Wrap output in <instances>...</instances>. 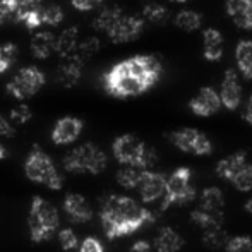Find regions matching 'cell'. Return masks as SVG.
<instances>
[{
    "instance_id": "6da1fadb",
    "label": "cell",
    "mask_w": 252,
    "mask_h": 252,
    "mask_svg": "<svg viewBox=\"0 0 252 252\" xmlns=\"http://www.w3.org/2000/svg\"><path fill=\"white\" fill-rule=\"evenodd\" d=\"M101 225L108 239H119L137 232L143 225L151 223L155 215L139 206L132 197L110 194L101 204Z\"/></svg>"
},
{
    "instance_id": "7a4b0ae2",
    "label": "cell",
    "mask_w": 252,
    "mask_h": 252,
    "mask_svg": "<svg viewBox=\"0 0 252 252\" xmlns=\"http://www.w3.org/2000/svg\"><path fill=\"white\" fill-rule=\"evenodd\" d=\"M113 156L124 166H134L139 170H151L156 163V151L148 148L134 134L119 136L112 144Z\"/></svg>"
},
{
    "instance_id": "3957f363",
    "label": "cell",
    "mask_w": 252,
    "mask_h": 252,
    "mask_svg": "<svg viewBox=\"0 0 252 252\" xmlns=\"http://www.w3.org/2000/svg\"><path fill=\"white\" fill-rule=\"evenodd\" d=\"M60 225V215L50 201L36 196L31 201L28 226L33 242H45L57 232Z\"/></svg>"
},
{
    "instance_id": "277c9868",
    "label": "cell",
    "mask_w": 252,
    "mask_h": 252,
    "mask_svg": "<svg viewBox=\"0 0 252 252\" xmlns=\"http://www.w3.org/2000/svg\"><path fill=\"white\" fill-rule=\"evenodd\" d=\"M106 155L96 144L84 143L81 146L74 148L63 158V168L70 173H90L98 175L106 168Z\"/></svg>"
},
{
    "instance_id": "5b68a950",
    "label": "cell",
    "mask_w": 252,
    "mask_h": 252,
    "mask_svg": "<svg viewBox=\"0 0 252 252\" xmlns=\"http://www.w3.org/2000/svg\"><path fill=\"white\" fill-rule=\"evenodd\" d=\"M24 173L30 180L41 184L52 190L62 189V175L55 168L50 156L45 151H41L38 146H34L28 155L26 161H24Z\"/></svg>"
},
{
    "instance_id": "8992f818",
    "label": "cell",
    "mask_w": 252,
    "mask_h": 252,
    "mask_svg": "<svg viewBox=\"0 0 252 252\" xmlns=\"http://www.w3.org/2000/svg\"><path fill=\"white\" fill-rule=\"evenodd\" d=\"M103 83H105V90L108 91L112 96L117 98H129L137 96L148 91L150 88L136 77L129 69H127L126 62H119L103 76Z\"/></svg>"
},
{
    "instance_id": "52a82bcc",
    "label": "cell",
    "mask_w": 252,
    "mask_h": 252,
    "mask_svg": "<svg viewBox=\"0 0 252 252\" xmlns=\"http://www.w3.org/2000/svg\"><path fill=\"white\" fill-rule=\"evenodd\" d=\"M190 177H192V172L187 166H179L170 173L168 180H166L165 197L159 206L161 211L168 209L173 204H187L196 199V189L190 186Z\"/></svg>"
},
{
    "instance_id": "ba28073f",
    "label": "cell",
    "mask_w": 252,
    "mask_h": 252,
    "mask_svg": "<svg viewBox=\"0 0 252 252\" xmlns=\"http://www.w3.org/2000/svg\"><path fill=\"white\" fill-rule=\"evenodd\" d=\"M47 83V76L41 69L34 65L21 69L7 84V93L16 100H26L31 98L41 90Z\"/></svg>"
},
{
    "instance_id": "9c48e42d",
    "label": "cell",
    "mask_w": 252,
    "mask_h": 252,
    "mask_svg": "<svg viewBox=\"0 0 252 252\" xmlns=\"http://www.w3.org/2000/svg\"><path fill=\"white\" fill-rule=\"evenodd\" d=\"M170 143L175 148H179L184 153H190L196 156H206L213 151V144L201 130L192 127H184V129L173 130L168 134Z\"/></svg>"
},
{
    "instance_id": "30bf717a",
    "label": "cell",
    "mask_w": 252,
    "mask_h": 252,
    "mask_svg": "<svg viewBox=\"0 0 252 252\" xmlns=\"http://www.w3.org/2000/svg\"><path fill=\"white\" fill-rule=\"evenodd\" d=\"M124 62H126L127 69L136 77H139L148 88L155 86L161 76V62L155 55H134Z\"/></svg>"
},
{
    "instance_id": "8fae6325",
    "label": "cell",
    "mask_w": 252,
    "mask_h": 252,
    "mask_svg": "<svg viewBox=\"0 0 252 252\" xmlns=\"http://www.w3.org/2000/svg\"><path fill=\"white\" fill-rule=\"evenodd\" d=\"M144 30V19L143 16H126L124 14L119 19V23L108 31V38L113 43H127L132 41L143 33Z\"/></svg>"
},
{
    "instance_id": "7c38bea8",
    "label": "cell",
    "mask_w": 252,
    "mask_h": 252,
    "mask_svg": "<svg viewBox=\"0 0 252 252\" xmlns=\"http://www.w3.org/2000/svg\"><path fill=\"white\" fill-rule=\"evenodd\" d=\"M166 177L159 172H153V170H144L143 179L139 182V196L143 202H155L159 197H165L166 192Z\"/></svg>"
},
{
    "instance_id": "4fadbf2b",
    "label": "cell",
    "mask_w": 252,
    "mask_h": 252,
    "mask_svg": "<svg viewBox=\"0 0 252 252\" xmlns=\"http://www.w3.org/2000/svg\"><path fill=\"white\" fill-rule=\"evenodd\" d=\"M221 98L220 93H216L213 88H201L199 93L189 101V108L192 113L199 117H209L215 115L220 108H221Z\"/></svg>"
},
{
    "instance_id": "5bb4252c",
    "label": "cell",
    "mask_w": 252,
    "mask_h": 252,
    "mask_svg": "<svg viewBox=\"0 0 252 252\" xmlns=\"http://www.w3.org/2000/svg\"><path fill=\"white\" fill-rule=\"evenodd\" d=\"M83 132V120L77 117H62L57 120L52 130V141L59 146L70 144L77 139Z\"/></svg>"
},
{
    "instance_id": "9a60e30c",
    "label": "cell",
    "mask_w": 252,
    "mask_h": 252,
    "mask_svg": "<svg viewBox=\"0 0 252 252\" xmlns=\"http://www.w3.org/2000/svg\"><path fill=\"white\" fill-rule=\"evenodd\" d=\"M220 98H221L223 106L228 110H237L242 101V86H240L239 76L233 69H228L223 76Z\"/></svg>"
},
{
    "instance_id": "2e32d148",
    "label": "cell",
    "mask_w": 252,
    "mask_h": 252,
    "mask_svg": "<svg viewBox=\"0 0 252 252\" xmlns=\"http://www.w3.org/2000/svg\"><path fill=\"white\" fill-rule=\"evenodd\" d=\"M63 211L72 223H86L93 218V209L90 202L81 194H67V197L63 199Z\"/></svg>"
},
{
    "instance_id": "e0dca14e",
    "label": "cell",
    "mask_w": 252,
    "mask_h": 252,
    "mask_svg": "<svg viewBox=\"0 0 252 252\" xmlns=\"http://www.w3.org/2000/svg\"><path fill=\"white\" fill-rule=\"evenodd\" d=\"M226 12L237 28L252 31V0H226Z\"/></svg>"
},
{
    "instance_id": "ac0fdd59",
    "label": "cell",
    "mask_w": 252,
    "mask_h": 252,
    "mask_svg": "<svg viewBox=\"0 0 252 252\" xmlns=\"http://www.w3.org/2000/svg\"><path fill=\"white\" fill-rule=\"evenodd\" d=\"M246 166H247V155L244 151H237L216 163V175H218L220 179H226V180H230V182H233V179H235Z\"/></svg>"
},
{
    "instance_id": "d6986e66",
    "label": "cell",
    "mask_w": 252,
    "mask_h": 252,
    "mask_svg": "<svg viewBox=\"0 0 252 252\" xmlns=\"http://www.w3.org/2000/svg\"><path fill=\"white\" fill-rule=\"evenodd\" d=\"M81 74H83V63H79L74 59H65L57 67L55 79L60 86L74 88L81 81Z\"/></svg>"
},
{
    "instance_id": "ffe728a7",
    "label": "cell",
    "mask_w": 252,
    "mask_h": 252,
    "mask_svg": "<svg viewBox=\"0 0 252 252\" xmlns=\"http://www.w3.org/2000/svg\"><path fill=\"white\" fill-rule=\"evenodd\" d=\"M202 55L209 62H218L223 57V36L215 28H208L202 33Z\"/></svg>"
},
{
    "instance_id": "44dd1931",
    "label": "cell",
    "mask_w": 252,
    "mask_h": 252,
    "mask_svg": "<svg viewBox=\"0 0 252 252\" xmlns=\"http://www.w3.org/2000/svg\"><path fill=\"white\" fill-rule=\"evenodd\" d=\"M30 48L34 59H40V60L48 59L57 48V36L52 34L50 31H38L31 38Z\"/></svg>"
},
{
    "instance_id": "7402d4cb",
    "label": "cell",
    "mask_w": 252,
    "mask_h": 252,
    "mask_svg": "<svg viewBox=\"0 0 252 252\" xmlns=\"http://www.w3.org/2000/svg\"><path fill=\"white\" fill-rule=\"evenodd\" d=\"M184 246L182 237L172 226H163L159 228L158 235L155 239L156 252H179Z\"/></svg>"
},
{
    "instance_id": "603a6c76",
    "label": "cell",
    "mask_w": 252,
    "mask_h": 252,
    "mask_svg": "<svg viewBox=\"0 0 252 252\" xmlns=\"http://www.w3.org/2000/svg\"><path fill=\"white\" fill-rule=\"evenodd\" d=\"M77 45H79V28L77 26L65 28V30L57 36L55 52L65 60V59H69V57H72V53L76 52Z\"/></svg>"
},
{
    "instance_id": "cb8c5ba5",
    "label": "cell",
    "mask_w": 252,
    "mask_h": 252,
    "mask_svg": "<svg viewBox=\"0 0 252 252\" xmlns=\"http://www.w3.org/2000/svg\"><path fill=\"white\" fill-rule=\"evenodd\" d=\"M190 220H192L194 225L202 228V232H206V230H211V228H221L225 218H223L221 213H211L202 208H197L190 213Z\"/></svg>"
},
{
    "instance_id": "d4e9b609",
    "label": "cell",
    "mask_w": 252,
    "mask_h": 252,
    "mask_svg": "<svg viewBox=\"0 0 252 252\" xmlns=\"http://www.w3.org/2000/svg\"><path fill=\"white\" fill-rule=\"evenodd\" d=\"M237 67L246 79H252V40L239 41L235 48Z\"/></svg>"
},
{
    "instance_id": "484cf974",
    "label": "cell",
    "mask_w": 252,
    "mask_h": 252,
    "mask_svg": "<svg viewBox=\"0 0 252 252\" xmlns=\"http://www.w3.org/2000/svg\"><path fill=\"white\" fill-rule=\"evenodd\" d=\"M122 16H124V12L120 7H117V5L105 7V9L100 10L98 16L93 19V28L98 31H103V33H108V31L119 23V19Z\"/></svg>"
},
{
    "instance_id": "4316f807",
    "label": "cell",
    "mask_w": 252,
    "mask_h": 252,
    "mask_svg": "<svg viewBox=\"0 0 252 252\" xmlns=\"http://www.w3.org/2000/svg\"><path fill=\"white\" fill-rule=\"evenodd\" d=\"M199 208L206 209L211 213H221L223 206H225V194L218 187H206L199 196Z\"/></svg>"
},
{
    "instance_id": "83f0119b",
    "label": "cell",
    "mask_w": 252,
    "mask_h": 252,
    "mask_svg": "<svg viewBox=\"0 0 252 252\" xmlns=\"http://www.w3.org/2000/svg\"><path fill=\"white\" fill-rule=\"evenodd\" d=\"M202 24V16L196 10H180L175 16V26L180 30L187 31V33H192L197 31Z\"/></svg>"
},
{
    "instance_id": "f1b7e54d",
    "label": "cell",
    "mask_w": 252,
    "mask_h": 252,
    "mask_svg": "<svg viewBox=\"0 0 252 252\" xmlns=\"http://www.w3.org/2000/svg\"><path fill=\"white\" fill-rule=\"evenodd\" d=\"M143 172L144 170L134 168V166H124L117 172V182L124 189H137L143 179Z\"/></svg>"
},
{
    "instance_id": "f546056e",
    "label": "cell",
    "mask_w": 252,
    "mask_h": 252,
    "mask_svg": "<svg viewBox=\"0 0 252 252\" xmlns=\"http://www.w3.org/2000/svg\"><path fill=\"white\" fill-rule=\"evenodd\" d=\"M100 47L101 45H100V40H98V38H86V40L79 41L76 52H74L72 57H69V59H74L79 63H84L86 60H90L94 53L100 50Z\"/></svg>"
},
{
    "instance_id": "4dcf8cb0",
    "label": "cell",
    "mask_w": 252,
    "mask_h": 252,
    "mask_svg": "<svg viewBox=\"0 0 252 252\" xmlns=\"http://www.w3.org/2000/svg\"><path fill=\"white\" fill-rule=\"evenodd\" d=\"M143 19L144 21H150L153 24H165L168 21L170 14L166 10V7H163L161 3H156V2H150L143 7Z\"/></svg>"
},
{
    "instance_id": "1f68e13d",
    "label": "cell",
    "mask_w": 252,
    "mask_h": 252,
    "mask_svg": "<svg viewBox=\"0 0 252 252\" xmlns=\"http://www.w3.org/2000/svg\"><path fill=\"white\" fill-rule=\"evenodd\" d=\"M228 235L226 232L221 228H211V230H206L202 232V244L209 249H220V247L226 246L228 244Z\"/></svg>"
},
{
    "instance_id": "d6a6232c",
    "label": "cell",
    "mask_w": 252,
    "mask_h": 252,
    "mask_svg": "<svg viewBox=\"0 0 252 252\" xmlns=\"http://www.w3.org/2000/svg\"><path fill=\"white\" fill-rule=\"evenodd\" d=\"M17 45L14 43H3L0 45V74L9 70L17 60Z\"/></svg>"
},
{
    "instance_id": "836d02e7",
    "label": "cell",
    "mask_w": 252,
    "mask_h": 252,
    "mask_svg": "<svg viewBox=\"0 0 252 252\" xmlns=\"http://www.w3.org/2000/svg\"><path fill=\"white\" fill-rule=\"evenodd\" d=\"M41 19H43V24L57 26V24H60L63 21V10L57 3L43 5V9H41Z\"/></svg>"
},
{
    "instance_id": "e575fe53",
    "label": "cell",
    "mask_w": 252,
    "mask_h": 252,
    "mask_svg": "<svg viewBox=\"0 0 252 252\" xmlns=\"http://www.w3.org/2000/svg\"><path fill=\"white\" fill-rule=\"evenodd\" d=\"M225 252H252V239L249 235H239L228 240Z\"/></svg>"
},
{
    "instance_id": "d590c367",
    "label": "cell",
    "mask_w": 252,
    "mask_h": 252,
    "mask_svg": "<svg viewBox=\"0 0 252 252\" xmlns=\"http://www.w3.org/2000/svg\"><path fill=\"white\" fill-rule=\"evenodd\" d=\"M21 0H0V26L10 17H16Z\"/></svg>"
},
{
    "instance_id": "8d00e7d4",
    "label": "cell",
    "mask_w": 252,
    "mask_h": 252,
    "mask_svg": "<svg viewBox=\"0 0 252 252\" xmlns=\"http://www.w3.org/2000/svg\"><path fill=\"white\" fill-rule=\"evenodd\" d=\"M232 184L239 190H242V192H249V190H252V165H247L246 168L233 179Z\"/></svg>"
},
{
    "instance_id": "74e56055",
    "label": "cell",
    "mask_w": 252,
    "mask_h": 252,
    "mask_svg": "<svg viewBox=\"0 0 252 252\" xmlns=\"http://www.w3.org/2000/svg\"><path fill=\"white\" fill-rule=\"evenodd\" d=\"M59 242H60V246H62L63 251H74V249H77V247H79V240H77V235L74 233V230H70V228L60 230Z\"/></svg>"
},
{
    "instance_id": "f35d334b",
    "label": "cell",
    "mask_w": 252,
    "mask_h": 252,
    "mask_svg": "<svg viewBox=\"0 0 252 252\" xmlns=\"http://www.w3.org/2000/svg\"><path fill=\"white\" fill-rule=\"evenodd\" d=\"M10 120H12L14 124H26L31 120V117H33V112H31V108L28 105H17L14 106L12 110H10Z\"/></svg>"
},
{
    "instance_id": "ab89813d",
    "label": "cell",
    "mask_w": 252,
    "mask_h": 252,
    "mask_svg": "<svg viewBox=\"0 0 252 252\" xmlns=\"http://www.w3.org/2000/svg\"><path fill=\"white\" fill-rule=\"evenodd\" d=\"M79 252H105L103 249V244L94 237H86V239L81 242Z\"/></svg>"
},
{
    "instance_id": "60d3db41",
    "label": "cell",
    "mask_w": 252,
    "mask_h": 252,
    "mask_svg": "<svg viewBox=\"0 0 252 252\" xmlns=\"http://www.w3.org/2000/svg\"><path fill=\"white\" fill-rule=\"evenodd\" d=\"M43 7V0H21V5H19V10H17L16 17L21 16V14H26V12H31V10H36ZM14 17V19H16Z\"/></svg>"
},
{
    "instance_id": "b9f144b4",
    "label": "cell",
    "mask_w": 252,
    "mask_h": 252,
    "mask_svg": "<svg viewBox=\"0 0 252 252\" xmlns=\"http://www.w3.org/2000/svg\"><path fill=\"white\" fill-rule=\"evenodd\" d=\"M72 7L77 10H93L94 7H98L103 0H70Z\"/></svg>"
},
{
    "instance_id": "7bdbcfd3",
    "label": "cell",
    "mask_w": 252,
    "mask_h": 252,
    "mask_svg": "<svg viewBox=\"0 0 252 252\" xmlns=\"http://www.w3.org/2000/svg\"><path fill=\"white\" fill-rule=\"evenodd\" d=\"M16 134V129L10 126V122L5 119V117L0 115V136L3 137H12Z\"/></svg>"
},
{
    "instance_id": "ee69618b",
    "label": "cell",
    "mask_w": 252,
    "mask_h": 252,
    "mask_svg": "<svg viewBox=\"0 0 252 252\" xmlns=\"http://www.w3.org/2000/svg\"><path fill=\"white\" fill-rule=\"evenodd\" d=\"M129 252H151V246L146 240H137V242L130 247Z\"/></svg>"
},
{
    "instance_id": "f6af8a7d",
    "label": "cell",
    "mask_w": 252,
    "mask_h": 252,
    "mask_svg": "<svg viewBox=\"0 0 252 252\" xmlns=\"http://www.w3.org/2000/svg\"><path fill=\"white\" fill-rule=\"evenodd\" d=\"M244 120H246L247 124H251L252 126V96L247 100V103H246V108H244Z\"/></svg>"
},
{
    "instance_id": "bcb514c9",
    "label": "cell",
    "mask_w": 252,
    "mask_h": 252,
    "mask_svg": "<svg viewBox=\"0 0 252 252\" xmlns=\"http://www.w3.org/2000/svg\"><path fill=\"white\" fill-rule=\"evenodd\" d=\"M246 211L249 213V215H252V197L246 202Z\"/></svg>"
},
{
    "instance_id": "7dc6e473",
    "label": "cell",
    "mask_w": 252,
    "mask_h": 252,
    "mask_svg": "<svg viewBox=\"0 0 252 252\" xmlns=\"http://www.w3.org/2000/svg\"><path fill=\"white\" fill-rule=\"evenodd\" d=\"M3 158H7V150L0 144V159H3Z\"/></svg>"
},
{
    "instance_id": "c3c4849f",
    "label": "cell",
    "mask_w": 252,
    "mask_h": 252,
    "mask_svg": "<svg viewBox=\"0 0 252 252\" xmlns=\"http://www.w3.org/2000/svg\"><path fill=\"white\" fill-rule=\"evenodd\" d=\"M172 2H177V3H182V2H186V0H172Z\"/></svg>"
}]
</instances>
